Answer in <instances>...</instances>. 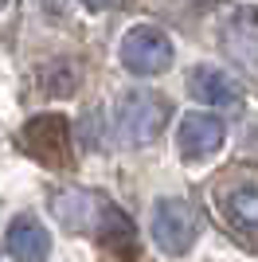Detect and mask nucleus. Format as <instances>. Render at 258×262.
<instances>
[{
  "mask_svg": "<svg viewBox=\"0 0 258 262\" xmlns=\"http://www.w3.org/2000/svg\"><path fill=\"white\" fill-rule=\"evenodd\" d=\"M149 231L164 254H188L200 239V215L188 200H157Z\"/></svg>",
  "mask_w": 258,
  "mask_h": 262,
  "instance_id": "2",
  "label": "nucleus"
},
{
  "mask_svg": "<svg viewBox=\"0 0 258 262\" xmlns=\"http://www.w3.org/2000/svg\"><path fill=\"white\" fill-rule=\"evenodd\" d=\"M227 219L243 231H258V184H239L223 196Z\"/></svg>",
  "mask_w": 258,
  "mask_h": 262,
  "instance_id": "8",
  "label": "nucleus"
},
{
  "mask_svg": "<svg viewBox=\"0 0 258 262\" xmlns=\"http://www.w3.org/2000/svg\"><path fill=\"white\" fill-rule=\"evenodd\" d=\"M188 94L200 106H215V110H231L243 102V86L219 67H196L188 75Z\"/></svg>",
  "mask_w": 258,
  "mask_h": 262,
  "instance_id": "4",
  "label": "nucleus"
},
{
  "mask_svg": "<svg viewBox=\"0 0 258 262\" xmlns=\"http://www.w3.org/2000/svg\"><path fill=\"white\" fill-rule=\"evenodd\" d=\"M4 247L16 262H43L51 254V235L32 211H20V215L8 223V235H4Z\"/></svg>",
  "mask_w": 258,
  "mask_h": 262,
  "instance_id": "5",
  "label": "nucleus"
},
{
  "mask_svg": "<svg viewBox=\"0 0 258 262\" xmlns=\"http://www.w3.org/2000/svg\"><path fill=\"white\" fill-rule=\"evenodd\" d=\"M121 67L133 71V75L149 78V75H161L172 67V39L153 28V24H137L121 35Z\"/></svg>",
  "mask_w": 258,
  "mask_h": 262,
  "instance_id": "3",
  "label": "nucleus"
},
{
  "mask_svg": "<svg viewBox=\"0 0 258 262\" xmlns=\"http://www.w3.org/2000/svg\"><path fill=\"white\" fill-rule=\"evenodd\" d=\"M168 118H172L168 98H161V94H153V90H145V86L125 90L118 98V110H114V125H118L125 145H145V141H153V137H161Z\"/></svg>",
  "mask_w": 258,
  "mask_h": 262,
  "instance_id": "1",
  "label": "nucleus"
},
{
  "mask_svg": "<svg viewBox=\"0 0 258 262\" xmlns=\"http://www.w3.org/2000/svg\"><path fill=\"white\" fill-rule=\"evenodd\" d=\"M51 211L67 231H94L98 219H102L94 196H86V192H59L51 200Z\"/></svg>",
  "mask_w": 258,
  "mask_h": 262,
  "instance_id": "7",
  "label": "nucleus"
},
{
  "mask_svg": "<svg viewBox=\"0 0 258 262\" xmlns=\"http://www.w3.org/2000/svg\"><path fill=\"white\" fill-rule=\"evenodd\" d=\"M78 4H82L86 12H106V8H114L118 0H78Z\"/></svg>",
  "mask_w": 258,
  "mask_h": 262,
  "instance_id": "9",
  "label": "nucleus"
},
{
  "mask_svg": "<svg viewBox=\"0 0 258 262\" xmlns=\"http://www.w3.org/2000/svg\"><path fill=\"white\" fill-rule=\"evenodd\" d=\"M176 145L188 161H204V157L219 153L223 145V121L215 114H188L176 129Z\"/></svg>",
  "mask_w": 258,
  "mask_h": 262,
  "instance_id": "6",
  "label": "nucleus"
},
{
  "mask_svg": "<svg viewBox=\"0 0 258 262\" xmlns=\"http://www.w3.org/2000/svg\"><path fill=\"white\" fill-rule=\"evenodd\" d=\"M4 4H8V0H0V8H4Z\"/></svg>",
  "mask_w": 258,
  "mask_h": 262,
  "instance_id": "10",
  "label": "nucleus"
}]
</instances>
